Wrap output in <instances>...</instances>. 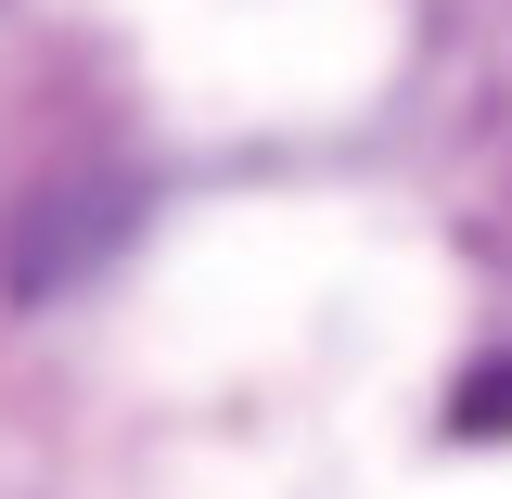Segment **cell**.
<instances>
[{"mask_svg": "<svg viewBox=\"0 0 512 499\" xmlns=\"http://www.w3.org/2000/svg\"><path fill=\"white\" fill-rule=\"evenodd\" d=\"M461 436H512V359L461 384Z\"/></svg>", "mask_w": 512, "mask_h": 499, "instance_id": "cell-1", "label": "cell"}]
</instances>
